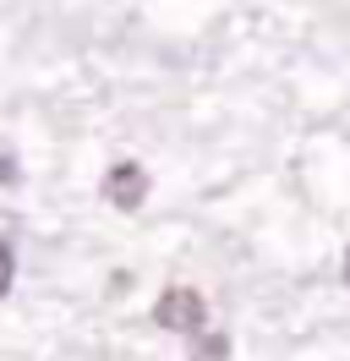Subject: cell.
<instances>
[{"label": "cell", "mask_w": 350, "mask_h": 361, "mask_svg": "<svg viewBox=\"0 0 350 361\" xmlns=\"http://www.w3.org/2000/svg\"><path fill=\"white\" fill-rule=\"evenodd\" d=\"M153 323L170 329V334H203V323H208V301H203L192 285H170V290L153 301Z\"/></svg>", "instance_id": "1"}, {"label": "cell", "mask_w": 350, "mask_h": 361, "mask_svg": "<svg viewBox=\"0 0 350 361\" xmlns=\"http://www.w3.org/2000/svg\"><path fill=\"white\" fill-rule=\"evenodd\" d=\"M104 197L121 208V214H137L143 197H148V170H143V164H131V159L109 164V170H104Z\"/></svg>", "instance_id": "2"}, {"label": "cell", "mask_w": 350, "mask_h": 361, "mask_svg": "<svg viewBox=\"0 0 350 361\" xmlns=\"http://www.w3.org/2000/svg\"><path fill=\"white\" fill-rule=\"evenodd\" d=\"M192 361H230V339L224 334H192Z\"/></svg>", "instance_id": "3"}, {"label": "cell", "mask_w": 350, "mask_h": 361, "mask_svg": "<svg viewBox=\"0 0 350 361\" xmlns=\"http://www.w3.org/2000/svg\"><path fill=\"white\" fill-rule=\"evenodd\" d=\"M11 279H17V257H11V247L0 241V295L11 290Z\"/></svg>", "instance_id": "4"}, {"label": "cell", "mask_w": 350, "mask_h": 361, "mask_svg": "<svg viewBox=\"0 0 350 361\" xmlns=\"http://www.w3.org/2000/svg\"><path fill=\"white\" fill-rule=\"evenodd\" d=\"M345 285H350V252H345Z\"/></svg>", "instance_id": "5"}]
</instances>
